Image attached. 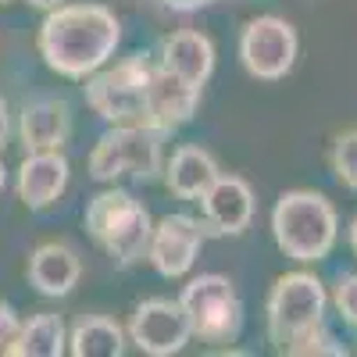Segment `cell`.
Segmentation results:
<instances>
[{"mask_svg":"<svg viewBox=\"0 0 357 357\" xmlns=\"http://www.w3.org/2000/svg\"><path fill=\"white\" fill-rule=\"evenodd\" d=\"M118 18L104 4H65L47 11L40 25V54L47 68L68 79L93 75L118 47Z\"/></svg>","mask_w":357,"mask_h":357,"instance_id":"1","label":"cell"},{"mask_svg":"<svg viewBox=\"0 0 357 357\" xmlns=\"http://www.w3.org/2000/svg\"><path fill=\"white\" fill-rule=\"evenodd\" d=\"M275 243L293 261H321L336 243V211L321 193H282L272 211Z\"/></svg>","mask_w":357,"mask_h":357,"instance_id":"2","label":"cell"},{"mask_svg":"<svg viewBox=\"0 0 357 357\" xmlns=\"http://www.w3.org/2000/svg\"><path fill=\"white\" fill-rule=\"evenodd\" d=\"M86 229L89 236L122 264L139 261L146 250H151V215L126 193V190H107L100 197L89 200L86 207Z\"/></svg>","mask_w":357,"mask_h":357,"instance_id":"3","label":"cell"},{"mask_svg":"<svg viewBox=\"0 0 357 357\" xmlns=\"http://www.w3.org/2000/svg\"><path fill=\"white\" fill-rule=\"evenodd\" d=\"M321 314H325V289L307 272L282 275L272 296H268V329H272V340L286 350L307 343L321 325Z\"/></svg>","mask_w":357,"mask_h":357,"instance_id":"4","label":"cell"},{"mask_svg":"<svg viewBox=\"0 0 357 357\" xmlns=\"http://www.w3.org/2000/svg\"><path fill=\"white\" fill-rule=\"evenodd\" d=\"M161 172V132L151 126H114L89 154V175L97 183L114 178H154Z\"/></svg>","mask_w":357,"mask_h":357,"instance_id":"5","label":"cell"},{"mask_svg":"<svg viewBox=\"0 0 357 357\" xmlns=\"http://www.w3.org/2000/svg\"><path fill=\"white\" fill-rule=\"evenodd\" d=\"M151 72L154 68L143 57H129V61L93 75L86 82L89 107L114 126H143V97H146Z\"/></svg>","mask_w":357,"mask_h":357,"instance_id":"6","label":"cell"},{"mask_svg":"<svg viewBox=\"0 0 357 357\" xmlns=\"http://www.w3.org/2000/svg\"><path fill=\"white\" fill-rule=\"evenodd\" d=\"M190 314L193 333L207 343H229L243 325V311L236 301V289L229 279L222 275H200L183 289V301H178Z\"/></svg>","mask_w":357,"mask_h":357,"instance_id":"7","label":"cell"},{"mask_svg":"<svg viewBox=\"0 0 357 357\" xmlns=\"http://www.w3.org/2000/svg\"><path fill=\"white\" fill-rule=\"evenodd\" d=\"M240 57L250 75L257 79H282L293 61H296V33L293 25L275 18V15H261L254 18L243 36H240Z\"/></svg>","mask_w":357,"mask_h":357,"instance_id":"8","label":"cell"},{"mask_svg":"<svg viewBox=\"0 0 357 357\" xmlns=\"http://www.w3.org/2000/svg\"><path fill=\"white\" fill-rule=\"evenodd\" d=\"M129 336L143 354H154V357H168L178 354L186 347V340L193 336V325L190 314L178 301H143L129 321Z\"/></svg>","mask_w":357,"mask_h":357,"instance_id":"9","label":"cell"},{"mask_svg":"<svg viewBox=\"0 0 357 357\" xmlns=\"http://www.w3.org/2000/svg\"><path fill=\"white\" fill-rule=\"evenodd\" d=\"M200 100V86L172 75L168 68H154L146 79V97H143V126H151L158 132H168L175 126H183L193 118Z\"/></svg>","mask_w":357,"mask_h":357,"instance_id":"10","label":"cell"},{"mask_svg":"<svg viewBox=\"0 0 357 357\" xmlns=\"http://www.w3.org/2000/svg\"><path fill=\"white\" fill-rule=\"evenodd\" d=\"M200 247H204L200 222H193L190 215H168V218H161L154 225L146 257L154 261V268L165 279H178V275H186L193 268Z\"/></svg>","mask_w":357,"mask_h":357,"instance_id":"11","label":"cell"},{"mask_svg":"<svg viewBox=\"0 0 357 357\" xmlns=\"http://www.w3.org/2000/svg\"><path fill=\"white\" fill-rule=\"evenodd\" d=\"M68 186V161L61 151H29L18 165V200L33 211L50 207Z\"/></svg>","mask_w":357,"mask_h":357,"instance_id":"12","label":"cell"},{"mask_svg":"<svg viewBox=\"0 0 357 357\" xmlns=\"http://www.w3.org/2000/svg\"><path fill=\"white\" fill-rule=\"evenodd\" d=\"M18 136L29 151H61L72 136V111L61 97H36L18 114Z\"/></svg>","mask_w":357,"mask_h":357,"instance_id":"13","label":"cell"},{"mask_svg":"<svg viewBox=\"0 0 357 357\" xmlns=\"http://www.w3.org/2000/svg\"><path fill=\"white\" fill-rule=\"evenodd\" d=\"M204 218L222 236H240L254 218V193L240 175H218L211 190L200 197Z\"/></svg>","mask_w":357,"mask_h":357,"instance_id":"14","label":"cell"},{"mask_svg":"<svg viewBox=\"0 0 357 357\" xmlns=\"http://www.w3.org/2000/svg\"><path fill=\"white\" fill-rule=\"evenodd\" d=\"M82 275L79 254L65 243H40L29 257V282L43 296H68Z\"/></svg>","mask_w":357,"mask_h":357,"instance_id":"15","label":"cell"},{"mask_svg":"<svg viewBox=\"0 0 357 357\" xmlns=\"http://www.w3.org/2000/svg\"><path fill=\"white\" fill-rule=\"evenodd\" d=\"M161 68H168L172 75L186 79L193 86H204L211 68H215V47L200 33H175V36L165 40Z\"/></svg>","mask_w":357,"mask_h":357,"instance_id":"16","label":"cell"},{"mask_svg":"<svg viewBox=\"0 0 357 357\" xmlns=\"http://www.w3.org/2000/svg\"><path fill=\"white\" fill-rule=\"evenodd\" d=\"M165 178H168V190L175 197L200 200L218 178V165L207 151H200V146H183V151H175V158L168 161Z\"/></svg>","mask_w":357,"mask_h":357,"instance_id":"17","label":"cell"},{"mask_svg":"<svg viewBox=\"0 0 357 357\" xmlns=\"http://www.w3.org/2000/svg\"><path fill=\"white\" fill-rule=\"evenodd\" d=\"M65 321L43 311V314H33L29 321H22V329L11 343V357H61L65 354Z\"/></svg>","mask_w":357,"mask_h":357,"instance_id":"18","label":"cell"},{"mask_svg":"<svg viewBox=\"0 0 357 357\" xmlns=\"http://www.w3.org/2000/svg\"><path fill=\"white\" fill-rule=\"evenodd\" d=\"M68 350L75 357H118L122 354V329L111 318H82L68 336Z\"/></svg>","mask_w":357,"mask_h":357,"instance_id":"19","label":"cell"},{"mask_svg":"<svg viewBox=\"0 0 357 357\" xmlns=\"http://www.w3.org/2000/svg\"><path fill=\"white\" fill-rule=\"evenodd\" d=\"M333 172L347 190H357V129L343 132L333 146Z\"/></svg>","mask_w":357,"mask_h":357,"instance_id":"20","label":"cell"},{"mask_svg":"<svg viewBox=\"0 0 357 357\" xmlns=\"http://www.w3.org/2000/svg\"><path fill=\"white\" fill-rule=\"evenodd\" d=\"M336 307H340V314L350 325H357V275L340 279V286H336Z\"/></svg>","mask_w":357,"mask_h":357,"instance_id":"21","label":"cell"},{"mask_svg":"<svg viewBox=\"0 0 357 357\" xmlns=\"http://www.w3.org/2000/svg\"><path fill=\"white\" fill-rule=\"evenodd\" d=\"M18 329H22V318L15 314V307H11V304L0 301V354H8V350H11V343H15Z\"/></svg>","mask_w":357,"mask_h":357,"instance_id":"22","label":"cell"},{"mask_svg":"<svg viewBox=\"0 0 357 357\" xmlns=\"http://www.w3.org/2000/svg\"><path fill=\"white\" fill-rule=\"evenodd\" d=\"M8 132H11V114H8V100L0 97V146L8 143Z\"/></svg>","mask_w":357,"mask_h":357,"instance_id":"23","label":"cell"},{"mask_svg":"<svg viewBox=\"0 0 357 357\" xmlns=\"http://www.w3.org/2000/svg\"><path fill=\"white\" fill-rule=\"evenodd\" d=\"M29 8H40V11H54V8H61L65 0H25Z\"/></svg>","mask_w":357,"mask_h":357,"instance_id":"24","label":"cell"},{"mask_svg":"<svg viewBox=\"0 0 357 357\" xmlns=\"http://www.w3.org/2000/svg\"><path fill=\"white\" fill-rule=\"evenodd\" d=\"M350 247H354V254H357V222L350 225Z\"/></svg>","mask_w":357,"mask_h":357,"instance_id":"25","label":"cell"},{"mask_svg":"<svg viewBox=\"0 0 357 357\" xmlns=\"http://www.w3.org/2000/svg\"><path fill=\"white\" fill-rule=\"evenodd\" d=\"M4 183H8V168H4V161H0V193H4Z\"/></svg>","mask_w":357,"mask_h":357,"instance_id":"26","label":"cell"},{"mask_svg":"<svg viewBox=\"0 0 357 357\" xmlns=\"http://www.w3.org/2000/svg\"><path fill=\"white\" fill-rule=\"evenodd\" d=\"M0 4H4V0H0Z\"/></svg>","mask_w":357,"mask_h":357,"instance_id":"27","label":"cell"}]
</instances>
